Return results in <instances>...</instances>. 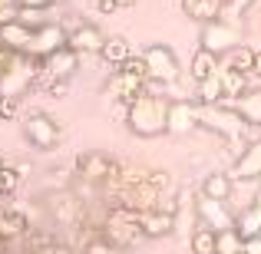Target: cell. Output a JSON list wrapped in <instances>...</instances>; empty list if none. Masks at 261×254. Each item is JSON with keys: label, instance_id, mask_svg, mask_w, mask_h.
I'll use <instances>...</instances> for the list:
<instances>
[{"label": "cell", "instance_id": "cell-5", "mask_svg": "<svg viewBox=\"0 0 261 254\" xmlns=\"http://www.w3.org/2000/svg\"><path fill=\"white\" fill-rule=\"evenodd\" d=\"M242 43V23H238L235 17H228V13H222L218 20H212V23H202V33H198V46L208 53H215L218 60L228 57L235 46Z\"/></svg>", "mask_w": 261, "mask_h": 254}, {"label": "cell", "instance_id": "cell-16", "mask_svg": "<svg viewBox=\"0 0 261 254\" xmlns=\"http://www.w3.org/2000/svg\"><path fill=\"white\" fill-rule=\"evenodd\" d=\"M261 175V142H251L238 152V159L231 162L228 168V178L231 182H255Z\"/></svg>", "mask_w": 261, "mask_h": 254}, {"label": "cell", "instance_id": "cell-41", "mask_svg": "<svg viewBox=\"0 0 261 254\" xmlns=\"http://www.w3.org/2000/svg\"><path fill=\"white\" fill-rule=\"evenodd\" d=\"M7 57H10V50H4V46H0V76H4V66H7Z\"/></svg>", "mask_w": 261, "mask_h": 254}, {"label": "cell", "instance_id": "cell-2", "mask_svg": "<svg viewBox=\"0 0 261 254\" xmlns=\"http://www.w3.org/2000/svg\"><path fill=\"white\" fill-rule=\"evenodd\" d=\"M99 231H102V235H99L102 241H109L113 248H119V251H129V248H136L139 241H146V238H142V224H139V211L126 208V205H109Z\"/></svg>", "mask_w": 261, "mask_h": 254}, {"label": "cell", "instance_id": "cell-37", "mask_svg": "<svg viewBox=\"0 0 261 254\" xmlns=\"http://www.w3.org/2000/svg\"><path fill=\"white\" fill-rule=\"evenodd\" d=\"M13 13H17V4H13V0H0V23L13 20Z\"/></svg>", "mask_w": 261, "mask_h": 254}, {"label": "cell", "instance_id": "cell-27", "mask_svg": "<svg viewBox=\"0 0 261 254\" xmlns=\"http://www.w3.org/2000/svg\"><path fill=\"white\" fill-rule=\"evenodd\" d=\"M195 102H198V106H218V102H225V93H222V79H218V73H215V76H208L205 83L195 86Z\"/></svg>", "mask_w": 261, "mask_h": 254}, {"label": "cell", "instance_id": "cell-7", "mask_svg": "<svg viewBox=\"0 0 261 254\" xmlns=\"http://www.w3.org/2000/svg\"><path fill=\"white\" fill-rule=\"evenodd\" d=\"M122 172V162L119 159H109L106 152L99 149H89V152H80L76 155V175L83 182H93V185H109L116 182Z\"/></svg>", "mask_w": 261, "mask_h": 254}, {"label": "cell", "instance_id": "cell-44", "mask_svg": "<svg viewBox=\"0 0 261 254\" xmlns=\"http://www.w3.org/2000/svg\"><path fill=\"white\" fill-rule=\"evenodd\" d=\"M20 254H40V251H33V248H23V251H20Z\"/></svg>", "mask_w": 261, "mask_h": 254}, {"label": "cell", "instance_id": "cell-9", "mask_svg": "<svg viewBox=\"0 0 261 254\" xmlns=\"http://www.w3.org/2000/svg\"><path fill=\"white\" fill-rule=\"evenodd\" d=\"M46 208H50L53 221L63 224V228H80L83 218H86L83 202H76V195H70V191H53V195L46 198Z\"/></svg>", "mask_w": 261, "mask_h": 254}, {"label": "cell", "instance_id": "cell-18", "mask_svg": "<svg viewBox=\"0 0 261 254\" xmlns=\"http://www.w3.org/2000/svg\"><path fill=\"white\" fill-rule=\"evenodd\" d=\"M60 46H66V30L60 23H43L33 30V46H30V57L43 60L46 53L60 50Z\"/></svg>", "mask_w": 261, "mask_h": 254}, {"label": "cell", "instance_id": "cell-26", "mask_svg": "<svg viewBox=\"0 0 261 254\" xmlns=\"http://www.w3.org/2000/svg\"><path fill=\"white\" fill-rule=\"evenodd\" d=\"M225 63L222 66H228V70H235V73H245V76H251V66H255V50H251L248 43H238L235 50L228 53V57H222Z\"/></svg>", "mask_w": 261, "mask_h": 254}, {"label": "cell", "instance_id": "cell-39", "mask_svg": "<svg viewBox=\"0 0 261 254\" xmlns=\"http://www.w3.org/2000/svg\"><path fill=\"white\" fill-rule=\"evenodd\" d=\"M119 7L113 4V0H96V13H102V17H109V13H116Z\"/></svg>", "mask_w": 261, "mask_h": 254}, {"label": "cell", "instance_id": "cell-20", "mask_svg": "<svg viewBox=\"0 0 261 254\" xmlns=\"http://www.w3.org/2000/svg\"><path fill=\"white\" fill-rule=\"evenodd\" d=\"M231 191H235V182L228 178V172H212V175L202 178L198 195H202V198H212V202H228Z\"/></svg>", "mask_w": 261, "mask_h": 254}, {"label": "cell", "instance_id": "cell-4", "mask_svg": "<svg viewBox=\"0 0 261 254\" xmlns=\"http://www.w3.org/2000/svg\"><path fill=\"white\" fill-rule=\"evenodd\" d=\"M245 126H248V122H245L228 102H218V106H198V129H208V132L222 135L225 142H238L242 149H245V142H242Z\"/></svg>", "mask_w": 261, "mask_h": 254}, {"label": "cell", "instance_id": "cell-1", "mask_svg": "<svg viewBox=\"0 0 261 254\" xmlns=\"http://www.w3.org/2000/svg\"><path fill=\"white\" fill-rule=\"evenodd\" d=\"M166 122H169V99L159 93H142L126 106V129L139 139L166 135Z\"/></svg>", "mask_w": 261, "mask_h": 254}, {"label": "cell", "instance_id": "cell-45", "mask_svg": "<svg viewBox=\"0 0 261 254\" xmlns=\"http://www.w3.org/2000/svg\"><path fill=\"white\" fill-rule=\"evenodd\" d=\"M258 185H261V175H258Z\"/></svg>", "mask_w": 261, "mask_h": 254}, {"label": "cell", "instance_id": "cell-14", "mask_svg": "<svg viewBox=\"0 0 261 254\" xmlns=\"http://www.w3.org/2000/svg\"><path fill=\"white\" fill-rule=\"evenodd\" d=\"M139 224H142V238L149 241H159V238H169L178 224V215L166 208H149V211H139Z\"/></svg>", "mask_w": 261, "mask_h": 254}, {"label": "cell", "instance_id": "cell-17", "mask_svg": "<svg viewBox=\"0 0 261 254\" xmlns=\"http://www.w3.org/2000/svg\"><path fill=\"white\" fill-rule=\"evenodd\" d=\"M0 46L10 50V53H30L33 26L20 23V20H7V23H0Z\"/></svg>", "mask_w": 261, "mask_h": 254}, {"label": "cell", "instance_id": "cell-8", "mask_svg": "<svg viewBox=\"0 0 261 254\" xmlns=\"http://www.w3.org/2000/svg\"><path fill=\"white\" fill-rule=\"evenodd\" d=\"M23 135L37 152H53L60 146V122L46 112H30L23 119Z\"/></svg>", "mask_w": 261, "mask_h": 254}, {"label": "cell", "instance_id": "cell-23", "mask_svg": "<svg viewBox=\"0 0 261 254\" xmlns=\"http://www.w3.org/2000/svg\"><path fill=\"white\" fill-rule=\"evenodd\" d=\"M218 79H222V93H225V102H235V99H242L245 93H248V76L245 73H235V70H228V66H218Z\"/></svg>", "mask_w": 261, "mask_h": 254}, {"label": "cell", "instance_id": "cell-35", "mask_svg": "<svg viewBox=\"0 0 261 254\" xmlns=\"http://www.w3.org/2000/svg\"><path fill=\"white\" fill-rule=\"evenodd\" d=\"M17 7H33V10H50V7H57L60 0H13Z\"/></svg>", "mask_w": 261, "mask_h": 254}, {"label": "cell", "instance_id": "cell-38", "mask_svg": "<svg viewBox=\"0 0 261 254\" xmlns=\"http://www.w3.org/2000/svg\"><path fill=\"white\" fill-rule=\"evenodd\" d=\"M242 254H261V235L258 238H248V241L242 244Z\"/></svg>", "mask_w": 261, "mask_h": 254}, {"label": "cell", "instance_id": "cell-10", "mask_svg": "<svg viewBox=\"0 0 261 254\" xmlns=\"http://www.w3.org/2000/svg\"><path fill=\"white\" fill-rule=\"evenodd\" d=\"M146 83H149V79H139V76H133V73H126V70H116L113 76L106 79V86H102V96L113 99V102L129 106L136 96L146 93Z\"/></svg>", "mask_w": 261, "mask_h": 254}, {"label": "cell", "instance_id": "cell-22", "mask_svg": "<svg viewBox=\"0 0 261 254\" xmlns=\"http://www.w3.org/2000/svg\"><path fill=\"white\" fill-rule=\"evenodd\" d=\"M99 57H102V63H106V66H119V63H126V60L133 57V43H129L122 33H113V37H106Z\"/></svg>", "mask_w": 261, "mask_h": 254}, {"label": "cell", "instance_id": "cell-19", "mask_svg": "<svg viewBox=\"0 0 261 254\" xmlns=\"http://www.w3.org/2000/svg\"><path fill=\"white\" fill-rule=\"evenodd\" d=\"M182 13L195 23H212L225 13V0H182Z\"/></svg>", "mask_w": 261, "mask_h": 254}, {"label": "cell", "instance_id": "cell-34", "mask_svg": "<svg viewBox=\"0 0 261 254\" xmlns=\"http://www.w3.org/2000/svg\"><path fill=\"white\" fill-rule=\"evenodd\" d=\"M86 254H126V251H119V248H113L109 241H102V238H96V241H89V248Z\"/></svg>", "mask_w": 261, "mask_h": 254}, {"label": "cell", "instance_id": "cell-24", "mask_svg": "<svg viewBox=\"0 0 261 254\" xmlns=\"http://www.w3.org/2000/svg\"><path fill=\"white\" fill-rule=\"evenodd\" d=\"M235 231L248 241V238H258L261 235V205H245L242 211L235 215Z\"/></svg>", "mask_w": 261, "mask_h": 254}, {"label": "cell", "instance_id": "cell-3", "mask_svg": "<svg viewBox=\"0 0 261 254\" xmlns=\"http://www.w3.org/2000/svg\"><path fill=\"white\" fill-rule=\"evenodd\" d=\"M40 76V60L30 53H10L4 66V76H0V96H23L27 89L37 86Z\"/></svg>", "mask_w": 261, "mask_h": 254}, {"label": "cell", "instance_id": "cell-21", "mask_svg": "<svg viewBox=\"0 0 261 254\" xmlns=\"http://www.w3.org/2000/svg\"><path fill=\"white\" fill-rule=\"evenodd\" d=\"M218 66H222V60L215 57V53H208V50H202L198 46L195 53H192V63H189V76H192V83H205L208 76H215L218 73Z\"/></svg>", "mask_w": 261, "mask_h": 254}, {"label": "cell", "instance_id": "cell-30", "mask_svg": "<svg viewBox=\"0 0 261 254\" xmlns=\"http://www.w3.org/2000/svg\"><path fill=\"white\" fill-rule=\"evenodd\" d=\"M20 168H13V165H4L0 168V195H13V191L20 188Z\"/></svg>", "mask_w": 261, "mask_h": 254}, {"label": "cell", "instance_id": "cell-11", "mask_svg": "<svg viewBox=\"0 0 261 254\" xmlns=\"http://www.w3.org/2000/svg\"><path fill=\"white\" fill-rule=\"evenodd\" d=\"M198 129V102L195 99H169V135H189Z\"/></svg>", "mask_w": 261, "mask_h": 254}, {"label": "cell", "instance_id": "cell-31", "mask_svg": "<svg viewBox=\"0 0 261 254\" xmlns=\"http://www.w3.org/2000/svg\"><path fill=\"white\" fill-rule=\"evenodd\" d=\"M17 116H20V99L17 96H0V119L13 122Z\"/></svg>", "mask_w": 261, "mask_h": 254}, {"label": "cell", "instance_id": "cell-40", "mask_svg": "<svg viewBox=\"0 0 261 254\" xmlns=\"http://www.w3.org/2000/svg\"><path fill=\"white\" fill-rule=\"evenodd\" d=\"M251 76L261 79V50H255V66H251Z\"/></svg>", "mask_w": 261, "mask_h": 254}, {"label": "cell", "instance_id": "cell-32", "mask_svg": "<svg viewBox=\"0 0 261 254\" xmlns=\"http://www.w3.org/2000/svg\"><path fill=\"white\" fill-rule=\"evenodd\" d=\"M116 70H126V73H133V76H139V79H149L146 63H142V57H139V53H133V57H129L126 63H119Z\"/></svg>", "mask_w": 261, "mask_h": 254}, {"label": "cell", "instance_id": "cell-6", "mask_svg": "<svg viewBox=\"0 0 261 254\" xmlns=\"http://www.w3.org/2000/svg\"><path fill=\"white\" fill-rule=\"evenodd\" d=\"M142 63H146V73H149V83H159V86H169L182 76V66H178V57L169 43H149L146 50L139 53Z\"/></svg>", "mask_w": 261, "mask_h": 254}, {"label": "cell", "instance_id": "cell-42", "mask_svg": "<svg viewBox=\"0 0 261 254\" xmlns=\"http://www.w3.org/2000/svg\"><path fill=\"white\" fill-rule=\"evenodd\" d=\"M113 4L119 7V10H126V7H136V4H139V0H113Z\"/></svg>", "mask_w": 261, "mask_h": 254}, {"label": "cell", "instance_id": "cell-29", "mask_svg": "<svg viewBox=\"0 0 261 254\" xmlns=\"http://www.w3.org/2000/svg\"><path fill=\"white\" fill-rule=\"evenodd\" d=\"M242 244H245V238L235 228L215 231V254H242Z\"/></svg>", "mask_w": 261, "mask_h": 254}, {"label": "cell", "instance_id": "cell-28", "mask_svg": "<svg viewBox=\"0 0 261 254\" xmlns=\"http://www.w3.org/2000/svg\"><path fill=\"white\" fill-rule=\"evenodd\" d=\"M189 251L192 254H215V231L205 228V224H198V228L192 231V238H189Z\"/></svg>", "mask_w": 261, "mask_h": 254}, {"label": "cell", "instance_id": "cell-13", "mask_svg": "<svg viewBox=\"0 0 261 254\" xmlns=\"http://www.w3.org/2000/svg\"><path fill=\"white\" fill-rule=\"evenodd\" d=\"M195 215H198V224H205V228H212V231L235 228V215L228 211V202H212V198H202V195H198Z\"/></svg>", "mask_w": 261, "mask_h": 254}, {"label": "cell", "instance_id": "cell-12", "mask_svg": "<svg viewBox=\"0 0 261 254\" xmlns=\"http://www.w3.org/2000/svg\"><path fill=\"white\" fill-rule=\"evenodd\" d=\"M40 66H43V73H46L50 79L66 83V79H73V73L80 70V53L70 50V46H60V50L46 53V57L40 60Z\"/></svg>", "mask_w": 261, "mask_h": 254}, {"label": "cell", "instance_id": "cell-33", "mask_svg": "<svg viewBox=\"0 0 261 254\" xmlns=\"http://www.w3.org/2000/svg\"><path fill=\"white\" fill-rule=\"evenodd\" d=\"M255 4H258V0H225V13L238 20V17H245V13H248Z\"/></svg>", "mask_w": 261, "mask_h": 254}, {"label": "cell", "instance_id": "cell-25", "mask_svg": "<svg viewBox=\"0 0 261 254\" xmlns=\"http://www.w3.org/2000/svg\"><path fill=\"white\" fill-rule=\"evenodd\" d=\"M228 106L235 109L245 122H255V126H261V89H248L242 99L228 102Z\"/></svg>", "mask_w": 261, "mask_h": 254}, {"label": "cell", "instance_id": "cell-43", "mask_svg": "<svg viewBox=\"0 0 261 254\" xmlns=\"http://www.w3.org/2000/svg\"><path fill=\"white\" fill-rule=\"evenodd\" d=\"M0 254H7V241H4V238H0Z\"/></svg>", "mask_w": 261, "mask_h": 254}, {"label": "cell", "instance_id": "cell-15", "mask_svg": "<svg viewBox=\"0 0 261 254\" xmlns=\"http://www.w3.org/2000/svg\"><path fill=\"white\" fill-rule=\"evenodd\" d=\"M102 43H106V33H102L96 23H80L76 30L66 33V46H70V50H76L80 57H89V53H96V57H99Z\"/></svg>", "mask_w": 261, "mask_h": 254}, {"label": "cell", "instance_id": "cell-36", "mask_svg": "<svg viewBox=\"0 0 261 254\" xmlns=\"http://www.w3.org/2000/svg\"><path fill=\"white\" fill-rule=\"evenodd\" d=\"M40 254H76V251H73L70 244H63V241H50V244H46V248L40 251Z\"/></svg>", "mask_w": 261, "mask_h": 254}]
</instances>
